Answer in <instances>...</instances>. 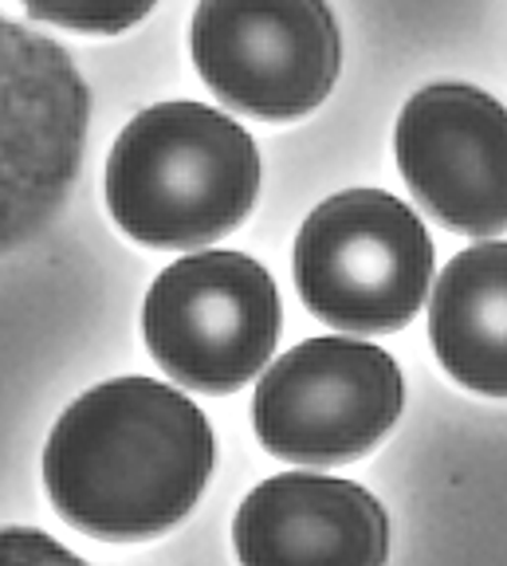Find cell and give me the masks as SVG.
<instances>
[{
    "mask_svg": "<svg viewBox=\"0 0 507 566\" xmlns=\"http://www.w3.org/2000/svg\"><path fill=\"white\" fill-rule=\"evenodd\" d=\"M189 48L224 106L267 123L311 115L342 63L327 0H201Z\"/></svg>",
    "mask_w": 507,
    "mask_h": 566,
    "instance_id": "cell-7",
    "label": "cell"
},
{
    "mask_svg": "<svg viewBox=\"0 0 507 566\" xmlns=\"http://www.w3.org/2000/svg\"><path fill=\"white\" fill-rule=\"evenodd\" d=\"M232 539L241 566H385L390 520L362 484L287 472L252 488Z\"/></svg>",
    "mask_w": 507,
    "mask_h": 566,
    "instance_id": "cell-9",
    "label": "cell"
},
{
    "mask_svg": "<svg viewBox=\"0 0 507 566\" xmlns=\"http://www.w3.org/2000/svg\"><path fill=\"white\" fill-rule=\"evenodd\" d=\"M295 283L323 323L390 335L421 311L433 283V240L418 212L382 189H350L303 221Z\"/></svg>",
    "mask_w": 507,
    "mask_h": 566,
    "instance_id": "cell-3",
    "label": "cell"
},
{
    "mask_svg": "<svg viewBox=\"0 0 507 566\" xmlns=\"http://www.w3.org/2000/svg\"><path fill=\"white\" fill-rule=\"evenodd\" d=\"M405 186L464 237L507 229V106L464 83H433L405 103L393 134Z\"/></svg>",
    "mask_w": 507,
    "mask_h": 566,
    "instance_id": "cell-8",
    "label": "cell"
},
{
    "mask_svg": "<svg viewBox=\"0 0 507 566\" xmlns=\"http://www.w3.org/2000/svg\"><path fill=\"white\" fill-rule=\"evenodd\" d=\"M20 4L28 9V17L67 28V32L118 35L150 17L158 0H20Z\"/></svg>",
    "mask_w": 507,
    "mask_h": 566,
    "instance_id": "cell-11",
    "label": "cell"
},
{
    "mask_svg": "<svg viewBox=\"0 0 507 566\" xmlns=\"http://www.w3.org/2000/svg\"><path fill=\"white\" fill-rule=\"evenodd\" d=\"M256 142L201 103H158L118 134L107 205L118 229L150 248H205L256 205Z\"/></svg>",
    "mask_w": 507,
    "mask_h": 566,
    "instance_id": "cell-2",
    "label": "cell"
},
{
    "mask_svg": "<svg viewBox=\"0 0 507 566\" xmlns=\"http://www.w3.org/2000/svg\"><path fill=\"white\" fill-rule=\"evenodd\" d=\"M429 338L461 386L507 398V244L464 248L441 272Z\"/></svg>",
    "mask_w": 507,
    "mask_h": 566,
    "instance_id": "cell-10",
    "label": "cell"
},
{
    "mask_svg": "<svg viewBox=\"0 0 507 566\" xmlns=\"http://www.w3.org/2000/svg\"><path fill=\"white\" fill-rule=\"evenodd\" d=\"M284 311L244 252H197L154 280L142 331L154 363L197 394H232L276 354Z\"/></svg>",
    "mask_w": 507,
    "mask_h": 566,
    "instance_id": "cell-5",
    "label": "cell"
},
{
    "mask_svg": "<svg viewBox=\"0 0 507 566\" xmlns=\"http://www.w3.org/2000/svg\"><path fill=\"white\" fill-rule=\"evenodd\" d=\"M91 91L72 55L0 17V256L63 209L83 161Z\"/></svg>",
    "mask_w": 507,
    "mask_h": 566,
    "instance_id": "cell-4",
    "label": "cell"
},
{
    "mask_svg": "<svg viewBox=\"0 0 507 566\" xmlns=\"http://www.w3.org/2000/svg\"><path fill=\"white\" fill-rule=\"evenodd\" d=\"M405 406V381L382 346L307 338L260 378L252 424L272 457L330 469L370 452Z\"/></svg>",
    "mask_w": 507,
    "mask_h": 566,
    "instance_id": "cell-6",
    "label": "cell"
},
{
    "mask_svg": "<svg viewBox=\"0 0 507 566\" xmlns=\"http://www.w3.org/2000/svg\"><path fill=\"white\" fill-rule=\"evenodd\" d=\"M216 441L205 413L150 378H115L63 409L44 449L55 512L98 539H154L205 492Z\"/></svg>",
    "mask_w": 507,
    "mask_h": 566,
    "instance_id": "cell-1",
    "label": "cell"
},
{
    "mask_svg": "<svg viewBox=\"0 0 507 566\" xmlns=\"http://www.w3.org/2000/svg\"><path fill=\"white\" fill-rule=\"evenodd\" d=\"M0 566H91L40 527H0Z\"/></svg>",
    "mask_w": 507,
    "mask_h": 566,
    "instance_id": "cell-12",
    "label": "cell"
}]
</instances>
